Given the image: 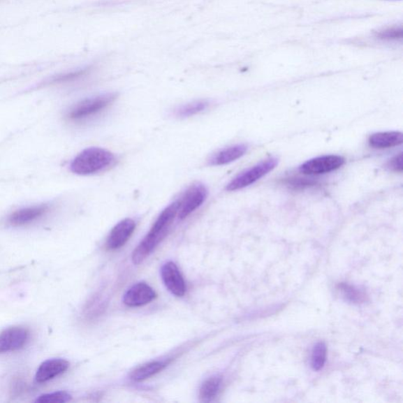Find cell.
Returning a JSON list of instances; mask_svg holds the SVG:
<instances>
[{"label": "cell", "mask_w": 403, "mask_h": 403, "mask_svg": "<svg viewBox=\"0 0 403 403\" xmlns=\"http://www.w3.org/2000/svg\"><path fill=\"white\" fill-rule=\"evenodd\" d=\"M178 201L173 203L163 210L154 223L151 230L147 234L144 240L135 248L133 253L132 260L135 265L144 262L168 233L173 220L178 214Z\"/></svg>", "instance_id": "cell-1"}, {"label": "cell", "mask_w": 403, "mask_h": 403, "mask_svg": "<svg viewBox=\"0 0 403 403\" xmlns=\"http://www.w3.org/2000/svg\"><path fill=\"white\" fill-rule=\"evenodd\" d=\"M115 159V154L106 149L89 147L73 159L70 168L78 175H91L109 168Z\"/></svg>", "instance_id": "cell-2"}, {"label": "cell", "mask_w": 403, "mask_h": 403, "mask_svg": "<svg viewBox=\"0 0 403 403\" xmlns=\"http://www.w3.org/2000/svg\"><path fill=\"white\" fill-rule=\"evenodd\" d=\"M116 98L117 95L115 93H109V94L85 99L71 108L68 113V119L74 122L89 119L109 107Z\"/></svg>", "instance_id": "cell-3"}, {"label": "cell", "mask_w": 403, "mask_h": 403, "mask_svg": "<svg viewBox=\"0 0 403 403\" xmlns=\"http://www.w3.org/2000/svg\"><path fill=\"white\" fill-rule=\"evenodd\" d=\"M278 164L277 158H270L263 161L251 168L241 173L235 177L233 181L227 185L226 190L229 191H237L247 187L268 175L274 170Z\"/></svg>", "instance_id": "cell-4"}, {"label": "cell", "mask_w": 403, "mask_h": 403, "mask_svg": "<svg viewBox=\"0 0 403 403\" xmlns=\"http://www.w3.org/2000/svg\"><path fill=\"white\" fill-rule=\"evenodd\" d=\"M208 196V191L205 185L198 183L191 185V187L184 192L178 200V217L179 219H185L196 210L200 207L205 202Z\"/></svg>", "instance_id": "cell-5"}, {"label": "cell", "mask_w": 403, "mask_h": 403, "mask_svg": "<svg viewBox=\"0 0 403 403\" xmlns=\"http://www.w3.org/2000/svg\"><path fill=\"white\" fill-rule=\"evenodd\" d=\"M345 160L339 156H325L307 161L300 167V171L307 175H320L340 168Z\"/></svg>", "instance_id": "cell-6"}, {"label": "cell", "mask_w": 403, "mask_h": 403, "mask_svg": "<svg viewBox=\"0 0 403 403\" xmlns=\"http://www.w3.org/2000/svg\"><path fill=\"white\" fill-rule=\"evenodd\" d=\"M29 339V332L26 328L10 327L0 333V353L21 349Z\"/></svg>", "instance_id": "cell-7"}, {"label": "cell", "mask_w": 403, "mask_h": 403, "mask_svg": "<svg viewBox=\"0 0 403 403\" xmlns=\"http://www.w3.org/2000/svg\"><path fill=\"white\" fill-rule=\"evenodd\" d=\"M157 295L146 283H138L130 288L124 295L123 302L130 307H138L147 305L156 299Z\"/></svg>", "instance_id": "cell-8"}, {"label": "cell", "mask_w": 403, "mask_h": 403, "mask_svg": "<svg viewBox=\"0 0 403 403\" xmlns=\"http://www.w3.org/2000/svg\"><path fill=\"white\" fill-rule=\"evenodd\" d=\"M135 228V222L131 219H126L117 223L110 231L107 247L110 250H116L126 244L131 237Z\"/></svg>", "instance_id": "cell-9"}, {"label": "cell", "mask_w": 403, "mask_h": 403, "mask_svg": "<svg viewBox=\"0 0 403 403\" xmlns=\"http://www.w3.org/2000/svg\"><path fill=\"white\" fill-rule=\"evenodd\" d=\"M46 204L36 205L16 210L8 219L10 225L15 227L24 226L43 218L49 212Z\"/></svg>", "instance_id": "cell-10"}, {"label": "cell", "mask_w": 403, "mask_h": 403, "mask_svg": "<svg viewBox=\"0 0 403 403\" xmlns=\"http://www.w3.org/2000/svg\"><path fill=\"white\" fill-rule=\"evenodd\" d=\"M163 281L166 287L173 295L183 296L186 291L185 282L175 263H166L161 270Z\"/></svg>", "instance_id": "cell-11"}, {"label": "cell", "mask_w": 403, "mask_h": 403, "mask_svg": "<svg viewBox=\"0 0 403 403\" xmlns=\"http://www.w3.org/2000/svg\"><path fill=\"white\" fill-rule=\"evenodd\" d=\"M70 363L63 358H53L43 362L36 371V380L43 383L54 379L69 369Z\"/></svg>", "instance_id": "cell-12"}, {"label": "cell", "mask_w": 403, "mask_h": 403, "mask_svg": "<svg viewBox=\"0 0 403 403\" xmlns=\"http://www.w3.org/2000/svg\"><path fill=\"white\" fill-rule=\"evenodd\" d=\"M247 151L246 145H237L228 147L219 151L208 159L210 166H223L234 162L244 156Z\"/></svg>", "instance_id": "cell-13"}, {"label": "cell", "mask_w": 403, "mask_h": 403, "mask_svg": "<svg viewBox=\"0 0 403 403\" xmlns=\"http://www.w3.org/2000/svg\"><path fill=\"white\" fill-rule=\"evenodd\" d=\"M371 147L386 149L402 144L403 134L400 132L378 133L372 135L369 140Z\"/></svg>", "instance_id": "cell-14"}, {"label": "cell", "mask_w": 403, "mask_h": 403, "mask_svg": "<svg viewBox=\"0 0 403 403\" xmlns=\"http://www.w3.org/2000/svg\"><path fill=\"white\" fill-rule=\"evenodd\" d=\"M166 367V363L161 362H152L147 363L134 370L131 374V379L135 382H141L156 375Z\"/></svg>", "instance_id": "cell-15"}, {"label": "cell", "mask_w": 403, "mask_h": 403, "mask_svg": "<svg viewBox=\"0 0 403 403\" xmlns=\"http://www.w3.org/2000/svg\"><path fill=\"white\" fill-rule=\"evenodd\" d=\"M221 382V378L218 376L210 377L204 382L200 389V398L202 401H212L219 393Z\"/></svg>", "instance_id": "cell-16"}, {"label": "cell", "mask_w": 403, "mask_h": 403, "mask_svg": "<svg viewBox=\"0 0 403 403\" xmlns=\"http://www.w3.org/2000/svg\"><path fill=\"white\" fill-rule=\"evenodd\" d=\"M209 106L210 102L207 101L191 102L178 108L175 111V115L184 119V117H189L202 112V111L207 110Z\"/></svg>", "instance_id": "cell-17"}, {"label": "cell", "mask_w": 403, "mask_h": 403, "mask_svg": "<svg viewBox=\"0 0 403 403\" xmlns=\"http://www.w3.org/2000/svg\"><path fill=\"white\" fill-rule=\"evenodd\" d=\"M338 290L344 299L350 302L359 303L364 302L365 300L364 293L350 284L341 283L338 285Z\"/></svg>", "instance_id": "cell-18"}, {"label": "cell", "mask_w": 403, "mask_h": 403, "mask_svg": "<svg viewBox=\"0 0 403 403\" xmlns=\"http://www.w3.org/2000/svg\"><path fill=\"white\" fill-rule=\"evenodd\" d=\"M327 346L325 343L319 342L314 346L312 356V367L314 371L324 367L326 362Z\"/></svg>", "instance_id": "cell-19"}, {"label": "cell", "mask_w": 403, "mask_h": 403, "mask_svg": "<svg viewBox=\"0 0 403 403\" xmlns=\"http://www.w3.org/2000/svg\"><path fill=\"white\" fill-rule=\"evenodd\" d=\"M71 395L66 392H57L45 394L37 398L36 402L39 403H64L71 401Z\"/></svg>", "instance_id": "cell-20"}, {"label": "cell", "mask_w": 403, "mask_h": 403, "mask_svg": "<svg viewBox=\"0 0 403 403\" xmlns=\"http://www.w3.org/2000/svg\"><path fill=\"white\" fill-rule=\"evenodd\" d=\"M377 38L386 41H398L402 38V28H390L378 33Z\"/></svg>", "instance_id": "cell-21"}, {"label": "cell", "mask_w": 403, "mask_h": 403, "mask_svg": "<svg viewBox=\"0 0 403 403\" xmlns=\"http://www.w3.org/2000/svg\"><path fill=\"white\" fill-rule=\"evenodd\" d=\"M388 167L395 172H402V154H397L393 159H390L388 163Z\"/></svg>", "instance_id": "cell-22"}]
</instances>
